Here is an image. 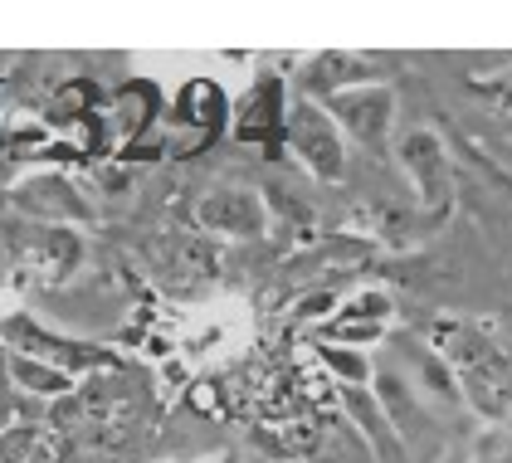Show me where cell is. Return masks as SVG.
Instances as JSON below:
<instances>
[{
	"label": "cell",
	"instance_id": "cell-1",
	"mask_svg": "<svg viewBox=\"0 0 512 463\" xmlns=\"http://www.w3.org/2000/svg\"><path fill=\"white\" fill-rule=\"evenodd\" d=\"M405 161H410V171L420 176V191L439 195V181H444V156H439V147H434L430 132H415V137H405Z\"/></svg>",
	"mask_w": 512,
	"mask_h": 463
}]
</instances>
